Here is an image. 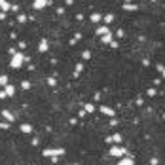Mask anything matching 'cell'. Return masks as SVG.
Returning <instances> with one entry per match:
<instances>
[{
	"label": "cell",
	"instance_id": "obj_6",
	"mask_svg": "<svg viewBox=\"0 0 165 165\" xmlns=\"http://www.w3.org/2000/svg\"><path fill=\"white\" fill-rule=\"evenodd\" d=\"M21 131H25V133H31V125H23V127H21Z\"/></svg>",
	"mask_w": 165,
	"mask_h": 165
},
{
	"label": "cell",
	"instance_id": "obj_2",
	"mask_svg": "<svg viewBox=\"0 0 165 165\" xmlns=\"http://www.w3.org/2000/svg\"><path fill=\"white\" fill-rule=\"evenodd\" d=\"M110 154H112V156H124V154H125V148H122V146H112V148H110Z\"/></svg>",
	"mask_w": 165,
	"mask_h": 165
},
{
	"label": "cell",
	"instance_id": "obj_3",
	"mask_svg": "<svg viewBox=\"0 0 165 165\" xmlns=\"http://www.w3.org/2000/svg\"><path fill=\"white\" fill-rule=\"evenodd\" d=\"M116 165H133V160H131V158H124V160L118 161Z\"/></svg>",
	"mask_w": 165,
	"mask_h": 165
},
{
	"label": "cell",
	"instance_id": "obj_7",
	"mask_svg": "<svg viewBox=\"0 0 165 165\" xmlns=\"http://www.w3.org/2000/svg\"><path fill=\"white\" fill-rule=\"evenodd\" d=\"M112 141H114V142H120V141H122V137H120V135H118V133H116V135H114V137H112Z\"/></svg>",
	"mask_w": 165,
	"mask_h": 165
},
{
	"label": "cell",
	"instance_id": "obj_1",
	"mask_svg": "<svg viewBox=\"0 0 165 165\" xmlns=\"http://www.w3.org/2000/svg\"><path fill=\"white\" fill-rule=\"evenodd\" d=\"M65 148H50V150H44V156H63Z\"/></svg>",
	"mask_w": 165,
	"mask_h": 165
},
{
	"label": "cell",
	"instance_id": "obj_4",
	"mask_svg": "<svg viewBox=\"0 0 165 165\" xmlns=\"http://www.w3.org/2000/svg\"><path fill=\"white\" fill-rule=\"evenodd\" d=\"M2 114H4V118H6V120H10V122H12V120H14V116L10 114V112H2Z\"/></svg>",
	"mask_w": 165,
	"mask_h": 165
},
{
	"label": "cell",
	"instance_id": "obj_5",
	"mask_svg": "<svg viewBox=\"0 0 165 165\" xmlns=\"http://www.w3.org/2000/svg\"><path fill=\"white\" fill-rule=\"evenodd\" d=\"M101 112H105V114L112 116V110H110V108H105V106H103V108H101Z\"/></svg>",
	"mask_w": 165,
	"mask_h": 165
},
{
	"label": "cell",
	"instance_id": "obj_8",
	"mask_svg": "<svg viewBox=\"0 0 165 165\" xmlns=\"http://www.w3.org/2000/svg\"><path fill=\"white\" fill-rule=\"evenodd\" d=\"M69 165H80V163H69Z\"/></svg>",
	"mask_w": 165,
	"mask_h": 165
}]
</instances>
